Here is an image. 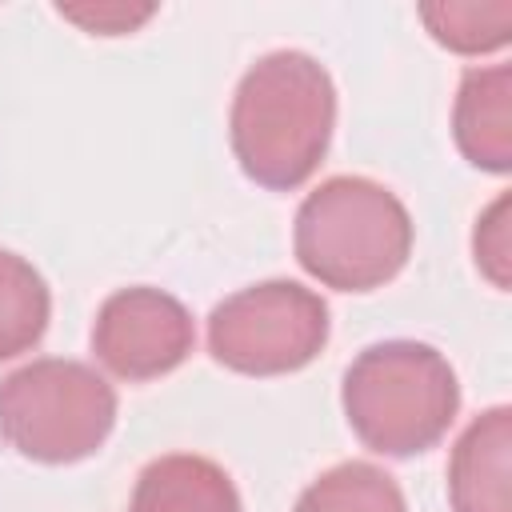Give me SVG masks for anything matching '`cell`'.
<instances>
[{
	"mask_svg": "<svg viewBox=\"0 0 512 512\" xmlns=\"http://www.w3.org/2000/svg\"><path fill=\"white\" fill-rule=\"evenodd\" d=\"M52 316V292L44 276L16 252L0 248V364L40 344Z\"/></svg>",
	"mask_w": 512,
	"mask_h": 512,
	"instance_id": "obj_10",
	"label": "cell"
},
{
	"mask_svg": "<svg viewBox=\"0 0 512 512\" xmlns=\"http://www.w3.org/2000/svg\"><path fill=\"white\" fill-rule=\"evenodd\" d=\"M56 12L92 36H124L156 16V4H56Z\"/></svg>",
	"mask_w": 512,
	"mask_h": 512,
	"instance_id": "obj_14",
	"label": "cell"
},
{
	"mask_svg": "<svg viewBox=\"0 0 512 512\" xmlns=\"http://www.w3.org/2000/svg\"><path fill=\"white\" fill-rule=\"evenodd\" d=\"M192 344H196L192 312L172 292L152 284H132L112 292L92 324L96 360L128 384L168 376L192 356Z\"/></svg>",
	"mask_w": 512,
	"mask_h": 512,
	"instance_id": "obj_6",
	"label": "cell"
},
{
	"mask_svg": "<svg viewBox=\"0 0 512 512\" xmlns=\"http://www.w3.org/2000/svg\"><path fill=\"white\" fill-rule=\"evenodd\" d=\"M336 128V84L328 68L296 48L260 56L236 84L228 140L240 172L268 188H300L328 156Z\"/></svg>",
	"mask_w": 512,
	"mask_h": 512,
	"instance_id": "obj_1",
	"label": "cell"
},
{
	"mask_svg": "<svg viewBox=\"0 0 512 512\" xmlns=\"http://www.w3.org/2000/svg\"><path fill=\"white\" fill-rule=\"evenodd\" d=\"M292 512H408L396 476L372 460H344L320 472Z\"/></svg>",
	"mask_w": 512,
	"mask_h": 512,
	"instance_id": "obj_11",
	"label": "cell"
},
{
	"mask_svg": "<svg viewBox=\"0 0 512 512\" xmlns=\"http://www.w3.org/2000/svg\"><path fill=\"white\" fill-rule=\"evenodd\" d=\"M412 236V216L392 188L368 176H328L300 200L292 248L324 288L372 292L400 276Z\"/></svg>",
	"mask_w": 512,
	"mask_h": 512,
	"instance_id": "obj_2",
	"label": "cell"
},
{
	"mask_svg": "<svg viewBox=\"0 0 512 512\" xmlns=\"http://www.w3.org/2000/svg\"><path fill=\"white\" fill-rule=\"evenodd\" d=\"M340 404L364 448L404 460L448 436L460 412V380L432 344L380 340L348 364Z\"/></svg>",
	"mask_w": 512,
	"mask_h": 512,
	"instance_id": "obj_3",
	"label": "cell"
},
{
	"mask_svg": "<svg viewBox=\"0 0 512 512\" xmlns=\"http://www.w3.org/2000/svg\"><path fill=\"white\" fill-rule=\"evenodd\" d=\"M332 320L320 292L296 280H260L208 312V352L240 376H288L328 344Z\"/></svg>",
	"mask_w": 512,
	"mask_h": 512,
	"instance_id": "obj_5",
	"label": "cell"
},
{
	"mask_svg": "<svg viewBox=\"0 0 512 512\" xmlns=\"http://www.w3.org/2000/svg\"><path fill=\"white\" fill-rule=\"evenodd\" d=\"M508 208H512V196L500 192L476 220V232H472V252H476V268L492 280V288L508 292L512 284V228H508Z\"/></svg>",
	"mask_w": 512,
	"mask_h": 512,
	"instance_id": "obj_13",
	"label": "cell"
},
{
	"mask_svg": "<svg viewBox=\"0 0 512 512\" xmlns=\"http://www.w3.org/2000/svg\"><path fill=\"white\" fill-rule=\"evenodd\" d=\"M452 512H512V408L480 412L448 456Z\"/></svg>",
	"mask_w": 512,
	"mask_h": 512,
	"instance_id": "obj_7",
	"label": "cell"
},
{
	"mask_svg": "<svg viewBox=\"0 0 512 512\" xmlns=\"http://www.w3.org/2000/svg\"><path fill=\"white\" fill-rule=\"evenodd\" d=\"M116 428V388L84 360L40 356L0 380V440L36 464H76Z\"/></svg>",
	"mask_w": 512,
	"mask_h": 512,
	"instance_id": "obj_4",
	"label": "cell"
},
{
	"mask_svg": "<svg viewBox=\"0 0 512 512\" xmlns=\"http://www.w3.org/2000/svg\"><path fill=\"white\" fill-rule=\"evenodd\" d=\"M420 20L456 56H488L512 40V0H436L420 4Z\"/></svg>",
	"mask_w": 512,
	"mask_h": 512,
	"instance_id": "obj_12",
	"label": "cell"
},
{
	"mask_svg": "<svg viewBox=\"0 0 512 512\" xmlns=\"http://www.w3.org/2000/svg\"><path fill=\"white\" fill-rule=\"evenodd\" d=\"M452 136L468 164L496 176L512 172V68L508 64L464 72L452 104Z\"/></svg>",
	"mask_w": 512,
	"mask_h": 512,
	"instance_id": "obj_8",
	"label": "cell"
},
{
	"mask_svg": "<svg viewBox=\"0 0 512 512\" xmlns=\"http://www.w3.org/2000/svg\"><path fill=\"white\" fill-rule=\"evenodd\" d=\"M128 512H244V504L216 460L168 452L140 468Z\"/></svg>",
	"mask_w": 512,
	"mask_h": 512,
	"instance_id": "obj_9",
	"label": "cell"
}]
</instances>
